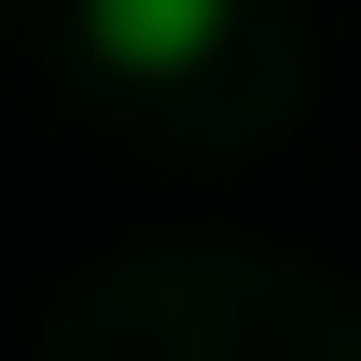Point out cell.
<instances>
[{
    "label": "cell",
    "mask_w": 361,
    "mask_h": 361,
    "mask_svg": "<svg viewBox=\"0 0 361 361\" xmlns=\"http://www.w3.org/2000/svg\"><path fill=\"white\" fill-rule=\"evenodd\" d=\"M84 42L111 70H195L223 42V0H84Z\"/></svg>",
    "instance_id": "1"
}]
</instances>
